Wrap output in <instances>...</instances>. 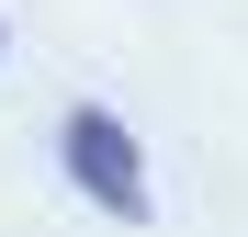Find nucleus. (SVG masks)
Here are the masks:
<instances>
[{"mask_svg":"<svg viewBox=\"0 0 248 237\" xmlns=\"http://www.w3.org/2000/svg\"><path fill=\"white\" fill-rule=\"evenodd\" d=\"M57 158H68V181L91 192L102 215H124V226L147 215V158H136V136H124V113H102V102H79L68 125H57Z\"/></svg>","mask_w":248,"mask_h":237,"instance_id":"1","label":"nucleus"}]
</instances>
